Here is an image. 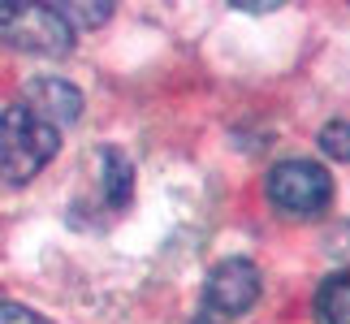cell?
Returning a JSON list of instances; mask_svg holds the SVG:
<instances>
[{"mask_svg":"<svg viewBox=\"0 0 350 324\" xmlns=\"http://www.w3.org/2000/svg\"><path fill=\"white\" fill-rule=\"evenodd\" d=\"M61 152V130L35 117L26 104H9L0 113V182L26 186L52 156Z\"/></svg>","mask_w":350,"mask_h":324,"instance_id":"6da1fadb","label":"cell"},{"mask_svg":"<svg viewBox=\"0 0 350 324\" xmlns=\"http://www.w3.org/2000/svg\"><path fill=\"white\" fill-rule=\"evenodd\" d=\"M268 199L286 216L312 221V216L329 212V204H333V178L316 160H303V156L281 160V165L268 169Z\"/></svg>","mask_w":350,"mask_h":324,"instance_id":"7a4b0ae2","label":"cell"},{"mask_svg":"<svg viewBox=\"0 0 350 324\" xmlns=\"http://www.w3.org/2000/svg\"><path fill=\"white\" fill-rule=\"evenodd\" d=\"M0 39L44 57H65L74 48L70 22L52 5H0Z\"/></svg>","mask_w":350,"mask_h":324,"instance_id":"3957f363","label":"cell"},{"mask_svg":"<svg viewBox=\"0 0 350 324\" xmlns=\"http://www.w3.org/2000/svg\"><path fill=\"white\" fill-rule=\"evenodd\" d=\"M260 299V268L251 260H221L204 281V320H234Z\"/></svg>","mask_w":350,"mask_h":324,"instance_id":"277c9868","label":"cell"},{"mask_svg":"<svg viewBox=\"0 0 350 324\" xmlns=\"http://www.w3.org/2000/svg\"><path fill=\"white\" fill-rule=\"evenodd\" d=\"M22 104L31 108L35 117L52 121L57 130L83 117V91L70 87V83H61V78H35V83L26 87V100Z\"/></svg>","mask_w":350,"mask_h":324,"instance_id":"5b68a950","label":"cell"},{"mask_svg":"<svg viewBox=\"0 0 350 324\" xmlns=\"http://www.w3.org/2000/svg\"><path fill=\"white\" fill-rule=\"evenodd\" d=\"M100 186H104V204L109 208H126L134 195V165L117 147H104L100 152Z\"/></svg>","mask_w":350,"mask_h":324,"instance_id":"8992f818","label":"cell"},{"mask_svg":"<svg viewBox=\"0 0 350 324\" xmlns=\"http://www.w3.org/2000/svg\"><path fill=\"white\" fill-rule=\"evenodd\" d=\"M316 316H320V324H350V268L320 281Z\"/></svg>","mask_w":350,"mask_h":324,"instance_id":"52a82bcc","label":"cell"},{"mask_svg":"<svg viewBox=\"0 0 350 324\" xmlns=\"http://www.w3.org/2000/svg\"><path fill=\"white\" fill-rule=\"evenodd\" d=\"M57 13L70 22V31H83V26H100L113 18V5L100 0V5H57Z\"/></svg>","mask_w":350,"mask_h":324,"instance_id":"ba28073f","label":"cell"},{"mask_svg":"<svg viewBox=\"0 0 350 324\" xmlns=\"http://www.w3.org/2000/svg\"><path fill=\"white\" fill-rule=\"evenodd\" d=\"M320 152L333 160H350V121H333L320 130Z\"/></svg>","mask_w":350,"mask_h":324,"instance_id":"9c48e42d","label":"cell"},{"mask_svg":"<svg viewBox=\"0 0 350 324\" xmlns=\"http://www.w3.org/2000/svg\"><path fill=\"white\" fill-rule=\"evenodd\" d=\"M0 324H52V320L39 316L35 307H22V303H5V299H0Z\"/></svg>","mask_w":350,"mask_h":324,"instance_id":"30bf717a","label":"cell"}]
</instances>
